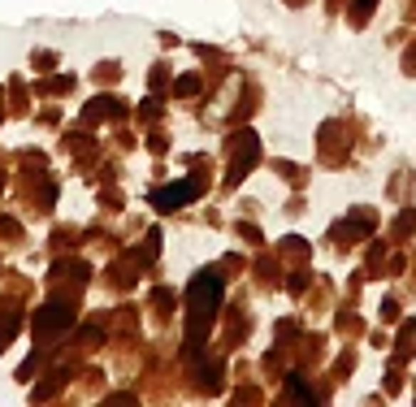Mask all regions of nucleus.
Listing matches in <instances>:
<instances>
[{
  "instance_id": "f257e3e1",
  "label": "nucleus",
  "mask_w": 416,
  "mask_h": 407,
  "mask_svg": "<svg viewBox=\"0 0 416 407\" xmlns=\"http://www.w3.org/2000/svg\"><path fill=\"white\" fill-rule=\"evenodd\" d=\"M222 308V273H195L187 286V351L204 342V334L213 329V316Z\"/></svg>"
},
{
  "instance_id": "f03ea898",
  "label": "nucleus",
  "mask_w": 416,
  "mask_h": 407,
  "mask_svg": "<svg viewBox=\"0 0 416 407\" xmlns=\"http://www.w3.org/2000/svg\"><path fill=\"white\" fill-rule=\"evenodd\" d=\"M195 195H199V178H182V182H170L165 191H152V204L161 212H170V208H182Z\"/></svg>"
},
{
  "instance_id": "7ed1b4c3",
  "label": "nucleus",
  "mask_w": 416,
  "mask_h": 407,
  "mask_svg": "<svg viewBox=\"0 0 416 407\" xmlns=\"http://www.w3.org/2000/svg\"><path fill=\"white\" fill-rule=\"evenodd\" d=\"M74 321V308L70 304H57V299H52V304H43L39 312H35V329L48 338V334H57V329H66Z\"/></svg>"
},
{
  "instance_id": "20e7f679",
  "label": "nucleus",
  "mask_w": 416,
  "mask_h": 407,
  "mask_svg": "<svg viewBox=\"0 0 416 407\" xmlns=\"http://www.w3.org/2000/svg\"><path fill=\"white\" fill-rule=\"evenodd\" d=\"M100 113H118V104H113V100H95V104L87 108V118H91V122H100Z\"/></svg>"
},
{
  "instance_id": "39448f33",
  "label": "nucleus",
  "mask_w": 416,
  "mask_h": 407,
  "mask_svg": "<svg viewBox=\"0 0 416 407\" xmlns=\"http://www.w3.org/2000/svg\"><path fill=\"white\" fill-rule=\"evenodd\" d=\"M369 14H373V0H355V22H364Z\"/></svg>"
}]
</instances>
